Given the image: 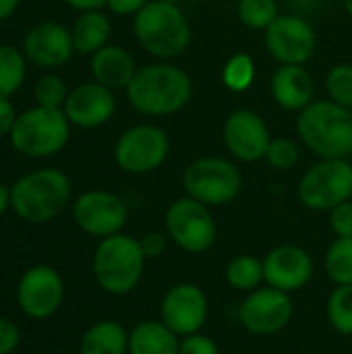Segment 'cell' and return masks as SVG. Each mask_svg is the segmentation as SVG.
<instances>
[{"instance_id": "obj_6", "label": "cell", "mask_w": 352, "mask_h": 354, "mask_svg": "<svg viewBox=\"0 0 352 354\" xmlns=\"http://www.w3.org/2000/svg\"><path fill=\"white\" fill-rule=\"evenodd\" d=\"M71 122L64 110L31 106L19 112L8 135L12 149L29 160H46L58 156L71 139Z\"/></svg>"}, {"instance_id": "obj_4", "label": "cell", "mask_w": 352, "mask_h": 354, "mask_svg": "<svg viewBox=\"0 0 352 354\" xmlns=\"http://www.w3.org/2000/svg\"><path fill=\"white\" fill-rule=\"evenodd\" d=\"M133 35L149 56L172 60L187 52L191 25L180 4L151 0L133 17Z\"/></svg>"}, {"instance_id": "obj_13", "label": "cell", "mask_w": 352, "mask_h": 354, "mask_svg": "<svg viewBox=\"0 0 352 354\" xmlns=\"http://www.w3.org/2000/svg\"><path fill=\"white\" fill-rule=\"evenodd\" d=\"M64 301V280L52 266L39 263L23 272L17 282V305L29 319L52 317Z\"/></svg>"}, {"instance_id": "obj_38", "label": "cell", "mask_w": 352, "mask_h": 354, "mask_svg": "<svg viewBox=\"0 0 352 354\" xmlns=\"http://www.w3.org/2000/svg\"><path fill=\"white\" fill-rule=\"evenodd\" d=\"M17 118H19V112H17L12 100L10 97H0V139L10 135Z\"/></svg>"}, {"instance_id": "obj_35", "label": "cell", "mask_w": 352, "mask_h": 354, "mask_svg": "<svg viewBox=\"0 0 352 354\" xmlns=\"http://www.w3.org/2000/svg\"><path fill=\"white\" fill-rule=\"evenodd\" d=\"M178 354H220V348H218L216 340L197 332V334L180 338Z\"/></svg>"}, {"instance_id": "obj_40", "label": "cell", "mask_w": 352, "mask_h": 354, "mask_svg": "<svg viewBox=\"0 0 352 354\" xmlns=\"http://www.w3.org/2000/svg\"><path fill=\"white\" fill-rule=\"evenodd\" d=\"M286 4L290 6L293 12L303 15V17H309V15L322 10L324 4H326V0H286Z\"/></svg>"}, {"instance_id": "obj_20", "label": "cell", "mask_w": 352, "mask_h": 354, "mask_svg": "<svg viewBox=\"0 0 352 354\" xmlns=\"http://www.w3.org/2000/svg\"><path fill=\"white\" fill-rule=\"evenodd\" d=\"M272 100L288 110L301 112L315 102V81L305 64H280L270 79Z\"/></svg>"}, {"instance_id": "obj_30", "label": "cell", "mask_w": 352, "mask_h": 354, "mask_svg": "<svg viewBox=\"0 0 352 354\" xmlns=\"http://www.w3.org/2000/svg\"><path fill=\"white\" fill-rule=\"evenodd\" d=\"M68 91L71 89H68L66 81L54 71H46L33 83V100H35L37 106H44V108L62 110L64 102L68 97Z\"/></svg>"}, {"instance_id": "obj_24", "label": "cell", "mask_w": 352, "mask_h": 354, "mask_svg": "<svg viewBox=\"0 0 352 354\" xmlns=\"http://www.w3.org/2000/svg\"><path fill=\"white\" fill-rule=\"evenodd\" d=\"M79 354H129V332L114 319H100L83 332Z\"/></svg>"}, {"instance_id": "obj_36", "label": "cell", "mask_w": 352, "mask_h": 354, "mask_svg": "<svg viewBox=\"0 0 352 354\" xmlns=\"http://www.w3.org/2000/svg\"><path fill=\"white\" fill-rule=\"evenodd\" d=\"M168 243H170V236L168 232H145L141 239H139V245H141V251L147 259H158L166 253L168 249Z\"/></svg>"}, {"instance_id": "obj_29", "label": "cell", "mask_w": 352, "mask_h": 354, "mask_svg": "<svg viewBox=\"0 0 352 354\" xmlns=\"http://www.w3.org/2000/svg\"><path fill=\"white\" fill-rule=\"evenodd\" d=\"M237 17L249 29L266 31L280 17V6L278 0H239Z\"/></svg>"}, {"instance_id": "obj_17", "label": "cell", "mask_w": 352, "mask_h": 354, "mask_svg": "<svg viewBox=\"0 0 352 354\" xmlns=\"http://www.w3.org/2000/svg\"><path fill=\"white\" fill-rule=\"evenodd\" d=\"M210 315V301L205 292L193 282L174 284L160 303V322H164L176 336L185 338L201 332Z\"/></svg>"}, {"instance_id": "obj_34", "label": "cell", "mask_w": 352, "mask_h": 354, "mask_svg": "<svg viewBox=\"0 0 352 354\" xmlns=\"http://www.w3.org/2000/svg\"><path fill=\"white\" fill-rule=\"evenodd\" d=\"M328 214H330V228L336 234V239L352 236V199L336 205Z\"/></svg>"}, {"instance_id": "obj_9", "label": "cell", "mask_w": 352, "mask_h": 354, "mask_svg": "<svg viewBox=\"0 0 352 354\" xmlns=\"http://www.w3.org/2000/svg\"><path fill=\"white\" fill-rule=\"evenodd\" d=\"M164 226L170 241L191 255L210 251L218 239V224L210 207L189 195L170 203L164 216Z\"/></svg>"}, {"instance_id": "obj_14", "label": "cell", "mask_w": 352, "mask_h": 354, "mask_svg": "<svg viewBox=\"0 0 352 354\" xmlns=\"http://www.w3.org/2000/svg\"><path fill=\"white\" fill-rule=\"evenodd\" d=\"M295 307L288 292L272 286L251 290L239 307L241 326L255 336H272L282 332L293 319Z\"/></svg>"}, {"instance_id": "obj_28", "label": "cell", "mask_w": 352, "mask_h": 354, "mask_svg": "<svg viewBox=\"0 0 352 354\" xmlns=\"http://www.w3.org/2000/svg\"><path fill=\"white\" fill-rule=\"evenodd\" d=\"M255 81V60L247 52L232 54L222 66V83L232 93L247 91Z\"/></svg>"}, {"instance_id": "obj_18", "label": "cell", "mask_w": 352, "mask_h": 354, "mask_svg": "<svg viewBox=\"0 0 352 354\" xmlns=\"http://www.w3.org/2000/svg\"><path fill=\"white\" fill-rule=\"evenodd\" d=\"M62 110L73 127L100 129L108 124L116 114V91L93 79L79 83L68 91Z\"/></svg>"}, {"instance_id": "obj_10", "label": "cell", "mask_w": 352, "mask_h": 354, "mask_svg": "<svg viewBox=\"0 0 352 354\" xmlns=\"http://www.w3.org/2000/svg\"><path fill=\"white\" fill-rule=\"evenodd\" d=\"M299 199L311 212H332L352 199V164L349 160H319L299 183Z\"/></svg>"}, {"instance_id": "obj_27", "label": "cell", "mask_w": 352, "mask_h": 354, "mask_svg": "<svg viewBox=\"0 0 352 354\" xmlns=\"http://www.w3.org/2000/svg\"><path fill=\"white\" fill-rule=\"evenodd\" d=\"M324 268L328 278L336 286H351L352 284V236L336 239L324 259Z\"/></svg>"}, {"instance_id": "obj_2", "label": "cell", "mask_w": 352, "mask_h": 354, "mask_svg": "<svg viewBox=\"0 0 352 354\" xmlns=\"http://www.w3.org/2000/svg\"><path fill=\"white\" fill-rule=\"evenodd\" d=\"M73 199L71 178L58 168H37L10 185V209L27 224H46L58 218Z\"/></svg>"}, {"instance_id": "obj_26", "label": "cell", "mask_w": 352, "mask_h": 354, "mask_svg": "<svg viewBox=\"0 0 352 354\" xmlns=\"http://www.w3.org/2000/svg\"><path fill=\"white\" fill-rule=\"evenodd\" d=\"M224 276L232 288L243 290V292H251V290L259 288L261 282H266L263 259H257L255 255H239V257L228 261Z\"/></svg>"}, {"instance_id": "obj_31", "label": "cell", "mask_w": 352, "mask_h": 354, "mask_svg": "<svg viewBox=\"0 0 352 354\" xmlns=\"http://www.w3.org/2000/svg\"><path fill=\"white\" fill-rule=\"evenodd\" d=\"M330 326L342 334L352 336V284L351 286H336L328 297L326 305Z\"/></svg>"}, {"instance_id": "obj_43", "label": "cell", "mask_w": 352, "mask_h": 354, "mask_svg": "<svg viewBox=\"0 0 352 354\" xmlns=\"http://www.w3.org/2000/svg\"><path fill=\"white\" fill-rule=\"evenodd\" d=\"M10 209V187L0 183V218Z\"/></svg>"}, {"instance_id": "obj_15", "label": "cell", "mask_w": 352, "mask_h": 354, "mask_svg": "<svg viewBox=\"0 0 352 354\" xmlns=\"http://www.w3.org/2000/svg\"><path fill=\"white\" fill-rule=\"evenodd\" d=\"M222 141L234 160L251 164L266 158L272 135L261 114L249 108H239L226 116L222 124Z\"/></svg>"}, {"instance_id": "obj_11", "label": "cell", "mask_w": 352, "mask_h": 354, "mask_svg": "<svg viewBox=\"0 0 352 354\" xmlns=\"http://www.w3.org/2000/svg\"><path fill=\"white\" fill-rule=\"evenodd\" d=\"M75 224L89 236L108 239L122 232L129 220V207L122 197L110 191L91 189L81 195L71 205Z\"/></svg>"}, {"instance_id": "obj_8", "label": "cell", "mask_w": 352, "mask_h": 354, "mask_svg": "<svg viewBox=\"0 0 352 354\" xmlns=\"http://www.w3.org/2000/svg\"><path fill=\"white\" fill-rule=\"evenodd\" d=\"M112 153L122 172L141 176L162 168L170 153V139L162 127L154 122H139L118 135Z\"/></svg>"}, {"instance_id": "obj_39", "label": "cell", "mask_w": 352, "mask_h": 354, "mask_svg": "<svg viewBox=\"0 0 352 354\" xmlns=\"http://www.w3.org/2000/svg\"><path fill=\"white\" fill-rule=\"evenodd\" d=\"M147 2L151 0H108L106 8L118 17H135Z\"/></svg>"}, {"instance_id": "obj_37", "label": "cell", "mask_w": 352, "mask_h": 354, "mask_svg": "<svg viewBox=\"0 0 352 354\" xmlns=\"http://www.w3.org/2000/svg\"><path fill=\"white\" fill-rule=\"evenodd\" d=\"M21 342V332L15 322L0 315V354H12Z\"/></svg>"}, {"instance_id": "obj_44", "label": "cell", "mask_w": 352, "mask_h": 354, "mask_svg": "<svg viewBox=\"0 0 352 354\" xmlns=\"http://www.w3.org/2000/svg\"><path fill=\"white\" fill-rule=\"evenodd\" d=\"M342 4H344V10L352 17V0H342Z\"/></svg>"}, {"instance_id": "obj_42", "label": "cell", "mask_w": 352, "mask_h": 354, "mask_svg": "<svg viewBox=\"0 0 352 354\" xmlns=\"http://www.w3.org/2000/svg\"><path fill=\"white\" fill-rule=\"evenodd\" d=\"M19 4H21V0H0V23L8 21L17 12Z\"/></svg>"}, {"instance_id": "obj_7", "label": "cell", "mask_w": 352, "mask_h": 354, "mask_svg": "<svg viewBox=\"0 0 352 354\" xmlns=\"http://www.w3.org/2000/svg\"><path fill=\"white\" fill-rule=\"evenodd\" d=\"M183 189L189 197L220 207L232 203L243 189V174L232 160L203 156L193 160L183 172Z\"/></svg>"}, {"instance_id": "obj_12", "label": "cell", "mask_w": 352, "mask_h": 354, "mask_svg": "<svg viewBox=\"0 0 352 354\" xmlns=\"http://www.w3.org/2000/svg\"><path fill=\"white\" fill-rule=\"evenodd\" d=\"M266 48L280 64H305L317 50V33L311 21L297 12L280 17L263 31Z\"/></svg>"}, {"instance_id": "obj_22", "label": "cell", "mask_w": 352, "mask_h": 354, "mask_svg": "<svg viewBox=\"0 0 352 354\" xmlns=\"http://www.w3.org/2000/svg\"><path fill=\"white\" fill-rule=\"evenodd\" d=\"M110 35H112V21L104 12V8L79 12L71 25L75 54L81 56H91L104 46H108Z\"/></svg>"}, {"instance_id": "obj_1", "label": "cell", "mask_w": 352, "mask_h": 354, "mask_svg": "<svg viewBox=\"0 0 352 354\" xmlns=\"http://www.w3.org/2000/svg\"><path fill=\"white\" fill-rule=\"evenodd\" d=\"M129 106L149 118H164L180 112L193 97L189 73L168 60L139 66L124 89Z\"/></svg>"}, {"instance_id": "obj_23", "label": "cell", "mask_w": 352, "mask_h": 354, "mask_svg": "<svg viewBox=\"0 0 352 354\" xmlns=\"http://www.w3.org/2000/svg\"><path fill=\"white\" fill-rule=\"evenodd\" d=\"M180 336L164 322H139L129 332V354H178Z\"/></svg>"}, {"instance_id": "obj_25", "label": "cell", "mask_w": 352, "mask_h": 354, "mask_svg": "<svg viewBox=\"0 0 352 354\" xmlns=\"http://www.w3.org/2000/svg\"><path fill=\"white\" fill-rule=\"evenodd\" d=\"M27 58L21 48L0 44V97H12L25 83Z\"/></svg>"}, {"instance_id": "obj_21", "label": "cell", "mask_w": 352, "mask_h": 354, "mask_svg": "<svg viewBox=\"0 0 352 354\" xmlns=\"http://www.w3.org/2000/svg\"><path fill=\"white\" fill-rule=\"evenodd\" d=\"M137 68L139 66L135 62V56L118 44H108L89 56V71L93 81L112 91H124Z\"/></svg>"}, {"instance_id": "obj_41", "label": "cell", "mask_w": 352, "mask_h": 354, "mask_svg": "<svg viewBox=\"0 0 352 354\" xmlns=\"http://www.w3.org/2000/svg\"><path fill=\"white\" fill-rule=\"evenodd\" d=\"M108 0H64L66 6H71L77 12H85V10H100L106 8Z\"/></svg>"}, {"instance_id": "obj_33", "label": "cell", "mask_w": 352, "mask_h": 354, "mask_svg": "<svg viewBox=\"0 0 352 354\" xmlns=\"http://www.w3.org/2000/svg\"><path fill=\"white\" fill-rule=\"evenodd\" d=\"M328 100L352 110V64H336L326 75Z\"/></svg>"}, {"instance_id": "obj_16", "label": "cell", "mask_w": 352, "mask_h": 354, "mask_svg": "<svg viewBox=\"0 0 352 354\" xmlns=\"http://www.w3.org/2000/svg\"><path fill=\"white\" fill-rule=\"evenodd\" d=\"M21 50L29 64L41 71H56L75 54L71 27L58 21L33 23L21 39Z\"/></svg>"}, {"instance_id": "obj_5", "label": "cell", "mask_w": 352, "mask_h": 354, "mask_svg": "<svg viewBox=\"0 0 352 354\" xmlns=\"http://www.w3.org/2000/svg\"><path fill=\"white\" fill-rule=\"evenodd\" d=\"M145 261L147 257L141 251L139 239L118 232L98 243L91 270L98 286L104 292L112 297H124L141 282Z\"/></svg>"}, {"instance_id": "obj_19", "label": "cell", "mask_w": 352, "mask_h": 354, "mask_svg": "<svg viewBox=\"0 0 352 354\" xmlns=\"http://www.w3.org/2000/svg\"><path fill=\"white\" fill-rule=\"evenodd\" d=\"M313 268V257L303 247L278 245L263 259V278L268 286L290 295L311 280Z\"/></svg>"}, {"instance_id": "obj_3", "label": "cell", "mask_w": 352, "mask_h": 354, "mask_svg": "<svg viewBox=\"0 0 352 354\" xmlns=\"http://www.w3.org/2000/svg\"><path fill=\"white\" fill-rule=\"evenodd\" d=\"M297 133L319 160H349L352 156V110L332 100H315L297 112Z\"/></svg>"}, {"instance_id": "obj_32", "label": "cell", "mask_w": 352, "mask_h": 354, "mask_svg": "<svg viewBox=\"0 0 352 354\" xmlns=\"http://www.w3.org/2000/svg\"><path fill=\"white\" fill-rule=\"evenodd\" d=\"M263 160L274 170H293L301 160V145L290 137H272Z\"/></svg>"}, {"instance_id": "obj_45", "label": "cell", "mask_w": 352, "mask_h": 354, "mask_svg": "<svg viewBox=\"0 0 352 354\" xmlns=\"http://www.w3.org/2000/svg\"><path fill=\"white\" fill-rule=\"evenodd\" d=\"M162 2H170V4H180V0H162Z\"/></svg>"}]
</instances>
